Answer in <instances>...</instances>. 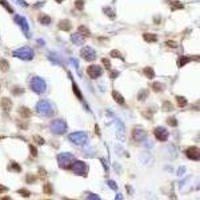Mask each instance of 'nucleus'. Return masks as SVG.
<instances>
[{
	"instance_id": "5",
	"label": "nucleus",
	"mask_w": 200,
	"mask_h": 200,
	"mask_svg": "<svg viewBox=\"0 0 200 200\" xmlns=\"http://www.w3.org/2000/svg\"><path fill=\"white\" fill-rule=\"evenodd\" d=\"M50 130L53 132L54 134H63L66 132L67 130V124L64 120L61 119H55L50 123Z\"/></svg>"
},
{
	"instance_id": "51",
	"label": "nucleus",
	"mask_w": 200,
	"mask_h": 200,
	"mask_svg": "<svg viewBox=\"0 0 200 200\" xmlns=\"http://www.w3.org/2000/svg\"><path fill=\"white\" fill-rule=\"evenodd\" d=\"M95 131H96V133H97V135L100 136V130H99V126L98 125H95Z\"/></svg>"
},
{
	"instance_id": "47",
	"label": "nucleus",
	"mask_w": 200,
	"mask_h": 200,
	"mask_svg": "<svg viewBox=\"0 0 200 200\" xmlns=\"http://www.w3.org/2000/svg\"><path fill=\"white\" fill-rule=\"evenodd\" d=\"M181 8H183V5H182L180 2H174V3H172V9H181Z\"/></svg>"
},
{
	"instance_id": "55",
	"label": "nucleus",
	"mask_w": 200,
	"mask_h": 200,
	"mask_svg": "<svg viewBox=\"0 0 200 200\" xmlns=\"http://www.w3.org/2000/svg\"><path fill=\"white\" fill-rule=\"evenodd\" d=\"M0 89H1V86H0Z\"/></svg>"
},
{
	"instance_id": "3",
	"label": "nucleus",
	"mask_w": 200,
	"mask_h": 200,
	"mask_svg": "<svg viewBox=\"0 0 200 200\" xmlns=\"http://www.w3.org/2000/svg\"><path fill=\"white\" fill-rule=\"evenodd\" d=\"M30 88H31L34 92L38 93V94H41V93H43L46 90V83H45V81L42 78L38 77V76H35V77L32 78L31 81H30Z\"/></svg>"
},
{
	"instance_id": "15",
	"label": "nucleus",
	"mask_w": 200,
	"mask_h": 200,
	"mask_svg": "<svg viewBox=\"0 0 200 200\" xmlns=\"http://www.w3.org/2000/svg\"><path fill=\"white\" fill-rule=\"evenodd\" d=\"M58 28L62 31H69L72 28V24L68 19H63V20H60L59 23H58Z\"/></svg>"
},
{
	"instance_id": "40",
	"label": "nucleus",
	"mask_w": 200,
	"mask_h": 200,
	"mask_svg": "<svg viewBox=\"0 0 200 200\" xmlns=\"http://www.w3.org/2000/svg\"><path fill=\"white\" fill-rule=\"evenodd\" d=\"M147 96H148V91H147V90H142L140 93H139L138 99L140 100V101H142V100H144Z\"/></svg>"
},
{
	"instance_id": "25",
	"label": "nucleus",
	"mask_w": 200,
	"mask_h": 200,
	"mask_svg": "<svg viewBox=\"0 0 200 200\" xmlns=\"http://www.w3.org/2000/svg\"><path fill=\"white\" fill-rule=\"evenodd\" d=\"M174 109V107H173L172 103H171L170 101H164L162 104V110L163 111H172V110Z\"/></svg>"
},
{
	"instance_id": "45",
	"label": "nucleus",
	"mask_w": 200,
	"mask_h": 200,
	"mask_svg": "<svg viewBox=\"0 0 200 200\" xmlns=\"http://www.w3.org/2000/svg\"><path fill=\"white\" fill-rule=\"evenodd\" d=\"M11 167H12V170L13 171H16V172H20L21 171V167L18 163L16 162H12L11 163Z\"/></svg>"
},
{
	"instance_id": "4",
	"label": "nucleus",
	"mask_w": 200,
	"mask_h": 200,
	"mask_svg": "<svg viewBox=\"0 0 200 200\" xmlns=\"http://www.w3.org/2000/svg\"><path fill=\"white\" fill-rule=\"evenodd\" d=\"M70 169L75 173L76 175L84 176V177H85L88 173L87 164L83 161H79V160H75V161L72 163V165H71Z\"/></svg>"
},
{
	"instance_id": "30",
	"label": "nucleus",
	"mask_w": 200,
	"mask_h": 200,
	"mask_svg": "<svg viewBox=\"0 0 200 200\" xmlns=\"http://www.w3.org/2000/svg\"><path fill=\"white\" fill-rule=\"evenodd\" d=\"M72 90L73 92H74V94L76 95V97H77L78 99L82 100V94H81V91L79 90V88L77 87V85L73 82V85H72Z\"/></svg>"
},
{
	"instance_id": "28",
	"label": "nucleus",
	"mask_w": 200,
	"mask_h": 200,
	"mask_svg": "<svg viewBox=\"0 0 200 200\" xmlns=\"http://www.w3.org/2000/svg\"><path fill=\"white\" fill-rule=\"evenodd\" d=\"M49 58L51 59L52 62L56 63V64H61V57H60L59 55H58L57 53H51L49 55Z\"/></svg>"
},
{
	"instance_id": "37",
	"label": "nucleus",
	"mask_w": 200,
	"mask_h": 200,
	"mask_svg": "<svg viewBox=\"0 0 200 200\" xmlns=\"http://www.w3.org/2000/svg\"><path fill=\"white\" fill-rule=\"evenodd\" d=\"M74 4H75V7L78 10H82L84 8V0H76Z\"/></svg>"
},
{
	"instance_id": "20",
	"label": "nucleus",
	"mask_w": 200,
	"mask_h": 200,
	"mask_svg": "<svg viewBox=\"0 0 200 200\" xmlns=\"http://www.w3.org/2000/svg\"><path fill=\"white\" fill-rule=\"evenodd\" d=\"M38 19H39V22L43 25H49L50 23H51V18H50V16H48L47 14L39 15Z\"/></svg>"
},
{
	"instance_id": "2",
	"label": "nucleus",
	"mask_w": 200,
	"mask_h": 200,
	"mask_svg": "<svg viewBox=\"0 0 200 200\" xmlns=\"http://www.w3.org/2000/svg\"><path fill=\"white\" fill-rule=\"evenodd\" d=\"M13 56L19 58V59L29 61V60L33 59L34 52H33V50L31 48H29V47H21V48H18L13 51Z\"/></svg>"
},
{
	"instance_id": "35",
	"label": "nucleus",
	"mask_w": 200,
	"mask_h": 200,
	"mask_svg": "<svg viewBox=\"0 0 200 200\" xmlns=\"http://www.w3.org/2000/svg\"><path fill=\"white\" fill-rule=\"evenodd\" d=\"M101 62H102V64H103V66L105 69H107V70L111 69V62H110L109 59H107V58H102Z\"/></svg>"
},
{
	"instance_id": "46",
	"label": "nucleus",
	"mask_w": 200,
	"mask_h": 200,
	"mask_svg": "<svg viewBox=\"0 0 200 200\" xmlns=\"http://www.w3.org/2000/svg\"><path fill=\"white\" fill-rule=\"evenodd\" d=\"M166 122L168 123L170 126H176V125H177V120H176V118H174V117H169V118L166 120Z\"/></svg>"
},
{
	"instance_id": "32",
	"label": "nucleus",
	"mask_w": 200,
	"mask_h": 200,
	"mask_svg": "<svg viewBox=\"0 0 200 200\" xmlns=\"http://www.w3.org/2000/svg\"><path fill=\"white\" fill-rule=\"evenodd\" d=\"M110 55H111V57L113 58H119V59H121L122 61H124V58H123L120 51H118V50H112V51L110 52Z\"/></svg>"
},
{
	"instance_id": "18",
	"label": "nucleus",
	"mask_w": 200,
	"mask_h": 200,
	"mask_svg": "<svg viewBox=\"0 0 200 200\" xmlns=\"http://www.w3.org/2000/svg\"><path fill=\"white\" fill-rule=\"evenodd\" d=\"M19 115H20L22 118H29V117L32 115V112L29 108L22 106V107L19 108Z\"/></svg>"
},
{
	"instance_id": "44",
	"label": "nucleus",
	"mask_w": 200,
	"mask_h": 200,
	"mask_svg": "<svg viewBox=\"0 0 200 200\" xmlns=\"http://www.w3.org/2000/svg\"><path fill=\"white\" fill-rule=\"evenodd\" d=\"M165 44H166L168 47H171V48H177V46H178L177 42H176V41H173V40L166 41V42H165Z\"/></svg>"
},
{
	"instance_id": "9",
	"label": "nucleus",
	"mask_w": 200,
	"mask_h": 200,
	"mask_svg": "<svg viewBox=\"0 0 200 200\" xmlns=\"http://www.w3.org/2000/svg\"><path fill=\"white\" fill-rule=\"evenodd\" d=\"M153 133H154L155 138L159 141H162V142L163 141H166L167 138H168V136H169V132L167 131L166 128L162 127V126H158V127H156L155 129H154Z\"/></svg>"
},
{
	"instance_id": "19",
	"label": "nucleus",
	"mask_w": 200,
	"mask_h": 200,
	"mask_svg": "<svg viewBox=\"0 0 200 200\" xmlns=\"http://www.w3.org/2000/svg\"><path fill=\"white\" fill-rule=\"evenodd\" d=\"M142 36H143V39H144L147 43H154V42H156V41H157V36H156V34L144 33Z\"/></svg>"
},
{
	"instance_id": "53",
	"label": "nucleus",
	"mask_w": 200,
	"mask_h": 200,
	"mask_svg": "<svg viewBox=\"0 0 200 200\" xmlns=\"http://www.w3.org/2000/svg\"><path fill=\"white\" fill-rule=\"evenodd\" d=\"M62 200H75V199H71V198H66V197H63Z\"/></svg>"
},
{
	"instance_id": "31",
	"label": "nucleus",
	"mask_w": 200,
	"mask_h": 200,
	"mask_svg": "<svg viewBox=\"0 0 200 200\" xmlns=\"http://www.w3.org/2000/svg\"><path fill=\"white\" fill-rule=\"evenodd\" d=\"M17 193H18V194H20L22 197H25V198L30 197V195H31V192H30L29 190H27V189H25V188L19 189V190L17 191Z\"/></svg>"
},
{
	"instance_id": "13",
	"label": "nucleus",
	"mask_w": 200,
	"mask_h": 200,
	"mask_svg": "<svg viewBox=\"0 0 200 200\" xmlns=\"http://www.w3.org/2000/svg\"><path fill=\"white\" fill-rule=\"evenodd\" d=\"M15 21H16V22L21 26V28H22L23 32L28 35V32H29V25H28L27 20H26L24 17L17 15V16L15 17Z\"/></svg>"
},
{
	"instance_id": "6",
	"label": "nucleus",
	"mask_w": 200,
	"mask_h": 200,
	"mask_svg": "<svg viewBox=\"0 0 200 200\" xmlns=\"http://www.w3.org/2000/svg\"><path fill=\"white\" fill-rule=\"evenodd\" d=\"M69 140L71 142H73L76 145H82L87 141L88 135L83 131H78V132H73L70 135L68 136Z\"/></svg>"
},
{
	"instance_id": "17",
	"label": "nucleus",
	"mask_w": 200,
	"mask_h": 200,
	"mask_svg": "<svg viewBox=\"0 0 200 200\" xmlns=\"http://www.w3.org/2000/svg\"><path fill=\"white\" fill-rule=\"evenodd\" d=\"M111 95H112L113 99H114V101L116 102L117 104H120V105H122V104H124V102H125L124 97H123L122 95H121L119 92H117V91L113 90V91H112V93H111Z\"/></svg>"
},
{
	"instance_id": "16",
	"label": "nucleus",
	"mask_w": 200,
	"mask_h": 200,
	"mask_svg": "<svg viewBox=\"0 0 200 200\" xmlns=\"http://www.w3.org/2000/svg\"><path fill=\"white\" fill-rule=\"evenodd\" d=\"M70 40L76 45H81L85 42V37H83V36L79 33H74L71 35Z\"/></svg>"
},
{
	"instance_id": "52",
	"label": "nucleus",
	"mask_w": 200,
	"mask_h": 200,
	"mask_svg": "<svg viewBox=\"0 0 200 200\" xmlns=\"http://www.w3.org/2000/svg\"><path fill=\"white\" fill-rule=\"evenodd\" d=\"M1 200H13L10 196H3L1 198Z\"/></svg>"
},
{
	"instance_id": "23",
	"label": "nucleus",
	"mask_w": 200,
	"mask_h": 200,
	"mask_svg": "<svg viewBox=\"0 0 200 200\" xmlns=\"http://www.w3.org/2000/svg\"><path fill=\"white\" fill-rule=\"evenodd\" d=\"M151 87L154 91H155V92H161V91H163L165 89L164 84L160 83V82H154V83L151 85Z\"/></svg>"
},
{
	"instance_id": "11",
	"label": "nucleus",
	"mask_w": 200,
	"mask_h": 200,
	"mask_svg": "<svg viewBox=\"0 0 200 200\" xmlns=\"http://www.w3.org/2000/svg\"><path fill=\"white\" fill-rule=\"evenodd\" d=\"M186 156L191 160H199L200 159V150L196 146H191L186 150Z\"/></svg>"
},
{
	"instance_id": "41",
	"label": "nucleus",
	"mask_w": 200,
	"mask_h": 200,
	"mask_svg": "<svg viewBox=\"0 0 200 200\" xmlns=\"http://www.w3.org/2000/svg\"><path fill=\"white\" fill-rule=\"evenodd\" d=\"M107 184H108V186H109L110 188L113 189V190L116 191L117 189H118V186H117L116 182H115L114 180H108V181H107Z\"/></svg>"
},
{
	"instance_id": "10",
	"label": "nucleus",
	"mask_w": 200,
	"mask_h": 200,
	"mask_svg": "<svg viewBox=\"0 0 200 200\" xmlns=\"http://www.w3.org/2000/svg\"><path fill=\"white\" fill-rule=\"evenodd\" d=\"M86 72H87L88 76L91 78V79H96V78H98L99 76H101L103 71H102V68L100 66L93 64V65H90V66L87 67Z\"/></svg>"
},
{
	"instance_id": "27",
	"label": "nucleus",
	"mask_w": 200,
	"mask_h": 200,
	"mask_svg": "<svg viewBox=\"0 0 200 200\" xmlns=\"http://www.w3.org/2000/svg\"><path fill=\"white\" fill-rule=\"evenodd\" d=\"M176 101L179 107H184L187 105V99L184 96H176Z\"/></svg>"
},
{
	"instance_id": "8",
	"label": "nucleus",
	"mask_w": 200,
	"mask_h": 200,
	"mask_svg": "<svg viewBox=\"0 0 200 200\" xmlns=\"http://www.w3.org/2000/svg\"><path fill=\"white\" fill-rule=\"evenodd\" d=\"M80 56L86 61H93L96 58V52L93 48L89 46L83 47L80 51Z\"/></svg>"
},
{
	"instance_id": "36",
	"label": "nucleus",
	"mask_w": 200,
	"mask_h": 200,
	"mask_svg": "<svg viewBox=\"0 0 200 200\" xmlns=\"http://www.w3.org/2000/svg\"><path fill=\"white\" fill-rule=\"evenodd\" d=\"M103 11H104V13H105L106 15H108V17H109V18H114V17H115V13L110 7L104 8Z\"/></svg>"
},
{
	"instance_id": "7",
	"label": "nucleus",
	"mask_w": 200,
	"mask_h": 200,
	"mask_svg": "<svg viewBox=\"0 0 200 200\" xmlns=\"http://www.w3.org/2000/svg\"><path fill=\"white\" fill-rule=\"evenodd\" d=\"M36 110L39 114L47 116L52 113V106L47 100H40L36 105Z\"/></svg>"
},
{
	"instance_id": "24",
	"label": "nucleus",
	"mask_w": 200,
	"mask_h": 200,
	"mask_svg": "<svg viewBox=\"0 0 200 200\" xmlns=\"http://www.w3.org/2000/svg\"><path fill=\"white\" fill-rule=\"evenodd\" d=\"M143 73H144L145 76H146L147 78H149V79H152V78L155 76V72H154V70L151 67H145V68L143 69Z\"/></svg>"
},
{
	"instance_id": "39",
	"label": "nucleus",
	"mask_w": 200,
	"mask_h": 200,
	"mask_svg": "<svg viewBox=\"0 0 200 200\" xmlns=\"http://www.w3.org/2000/svg\"><path fill=\"white\" fill-rule=\"evenodd\" d=\"M23 92H25V90L23 88H20V87H15L12 89V94L13 95H20L22 94Z\"/></svg>"
},
{
	"instance_id": "22",
	"label": "nucleus",
	"mask_w": 200,
	"mask_h": 200,
	"mask_svg": "<svg viewBox=\"0 0 200 200\" xmlns=\"http://www.w3.org/2000/svg\"><path fill=\"white\" fill-rule=\"evenodd\" d=\"M9 62L7 61L6 59H4V58H1L0 59V70L2 71V72H7L8 70H9Z\"/></svg>"
},
{
	"instance_id": "33",
	"label": "nucleus",
	"mask_w": 200,
	"mask_h": 200,
	"mask_svg": "<svg viewBox=\"0 0 200 200\" xmlns=\"http://www.w3.org/2000/svg\"><path fill=\"white\" fill-rule=\"evenodd\" d=\"M36 180H37V177L35 175H32V174H27L26 176V182L28 184H32V183H35Z\"/></svg>"
},
{
	"instance_id": "43",
	"label": "nucleus",
	"mask_w": 200,
	"mask_h": 200,
	"mask_svg": "<svg viewBox=\"0 0 200 200\" xmlns=\"http://www.w3.org/2000/svg\"><path fill=\"white\" fill-rule=\"evenodd\" d=\"M85 200H102L97 194H94V193H90L87 197L85 198Z\"/></svg>"
},
{
	"instance_id": "14",
	"label": "nucleus",
	"mask_w": 200,
	"mask_h": 200,
	"mask_svg": "<svg viewBox=\"0 0 200 200\" xmlns=\"http://www.w3.org/2000/svg\"><path fill=\"white\" fill-rule=\"evenodd\" d=\"M12 101L10 98H8V97H2L1 98V101H0V106H1V108L4 110V111L6 112H9L10 110H11L12 108Z\"/></svg>"
},
{
	"instance_id": "38",
	"label": "nucleus",
	"mask_w": 200,
	"mask_h": 200,
	"mask_svg": "<svg viewBox=\"0 0 200 200\" xmlns=\"http://www.w3.org/2000/svg\"><path fill=\"white\" fill-rule=\"evenodd\" d=\"M29 150H30V153H31V155L33 156V157H37L38 150H37V148H36L35 146H33L32 144H30L29 145Z\"/></svg>"
},
{
	"instance_id": "42",
	"label": "nucleus",
	"mask_w": 200,
	"mask_h": 200,
	"mask_svg": "<svg viewBox=\"0 0 200 200\" xmlns=\"http://www.w3.org/2000/svg\"><path fill=\"white\" fill-rule=\"evenodd\" d=\"M33 139H34V141H35V143H37L38 145H43V144H44V139L41 137V136L35 135L33 137Z\"/></svg>"
},
{
	"instance_id": "48",
	"label": "nucleus",
	"mask_w": 200,
	"mask_h": 200,
	"mask_svg": "<svg viewBox=\"0 0 200 200\" xmlns=\"http://www.w3.org/2000/svg\"><path fill=\"white\" fill-rule=\"evenodd\" d=\"M9 190V188H7L6 186L2 185V184H0V193H3V192H6V191Z\"/></svg>"
},
{
	"instance_id": "26",
	"label": "nucleus",
	"mask_w": 200,
	"mask_h": 200,
	"mask_svg": "<svg viewBox=\"0 0 200 200\" xmlns=\"http://www.w3.org/2000/svg\"><path fill=\"white\" fill-rule=\"evenodd\" d=\"M43 192L46 195H51L53 193V186H52V184L49 183V182L44 184V186H43Z\"/></svg>"
},
{
	"instance_id": "34",
	"label": "nucleus",
	"mask_w": 200,
	"mask_h": 200,
	"mask_svg": "<svg viewBox=\"0 0 200 200\" xmlns=\"http://www.w3.org/2000/svg\"><path fill=\"white\" fill-rule=\"evenodd\" d=\"M0 4H1V5L3 6V7L5 8V9L7 10L9 13H13V9L10 7V5L8 4V2L6 1V0H0Z\"/></svg>"
},
{
	"instance_id": "50",
	"label": "nucleus",
	"mask_w": 200,
	"mask_h": 200,
	"mask_svg": "<svg viewBox=\"0 0 200 200\" xmlns=\"http://www.w3.org/2000/svg\"><path fill=\"white\" fill-rule=\"evenodd\" d=\"M114 200H123V195L121 194V193H118V194L115 196Z\"/></svg>"
},
{
	"instance_id": "1",
	"label": "nucleus",
	"mask_w": 200,
	"mask_h": 200,
	"mask_svg": "<svg viewBox=\"0 0 200 200\" xmlns=\"http://www.w3.org/2000/svg\"><path fill=\"white\" fill-rule=\"evenodd\" d=\"M57 161L59 164V167L62 169H69L72 165V163L75 161L74 155H72L71 153L65 152V153H61L58 155Z\"/></svg>"
},
{
	"instance_id": "29",
	"label": "nucleus",
	"mask_w": 200,
	"mask_h": 200,
	"mask_svg": "<svg viewBox=\"0 0 200 200\" xmlns=\"http://www.w3.org/2000/svg\"><path fill=\"white\" fill-rule=\"evenodd\" d=\"M188 62H190V58L186 57V56H181L178 59V66L179 67H183L184 65H186Z\"/></svg>"
},
{
	"instance_id": "54",
	"label": "nucleus",
	"mask_w": 200,
	"mask_h": 200,
	"mask_svg": "<svg viewBox=\"0 0 200 200\" xmlns=\"http://www.w3.org/2000/svg\"><path fill=\"white\" fill-rule=\"evenodd\" d=\"M62 1H63V0H56V2H57V3H61Z\"/></svg>"
},
{
	"instance_id": "12",
	"label": "nucleus",
	"mask_w": 200,
	"mask_h": 200,
	"mask_svg": "<svg viewBox=\"0 0 200 200\" xmlns=\"http://www.w3.org/2000/svg\"><path fill=\"white\" fill-rule=\"evenodd\" d=\"M132 137L135 141H142L146 137V131L140 127H136L132 131Z\"/></svg>"
},
{
	"instance_id": "21",
	"label": "nucleus",
	"mask_w": 200,
	"mask_h": 200,
	"mask_svg": "<svg viewBox=\"0 0 200 200\" xmlns=\"http://www.w3.org/2000/svg\"><path fill=\"white\" fill-rule=\"evenodd\" d=\"M78 33L81 34L83 37H89L90 36V30L88 29L86 26L84 25H80L79 27H78Z\"/></svg>"
},
{
	"instance_id": "49",
	"label": "nucleus",
	"mask_w": 200,
	"mask_h": 200,
	"mask_svg": "<svg viewBox=\"0 0 200 200\" xmlns=\"http://www.w3.org/2000/svg\"><path fill=\"white\" fill-rule=\"evenodd\" d=\"M18 2L20 3L21 6H23V7H27V6H28L27 2H25L24 0H18Z\"/></svg>"
}]
</instances>
